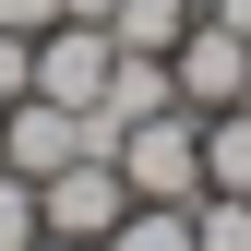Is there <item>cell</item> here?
Listing matches in <instances>:
<instances>
[{
	"instance_id": "4fadbf2b",
	"label": "cell",
	"mask_w": 251,
	"mask_h": 251,
	"mask_svg": "<svg viewBox=\"0 0 251 251\" xmlns=\"http://www.w3.org/2000/svg\"><path fill=\"white\" fill-rule=\"evenodd\" d=\"M36 251H96V239H36Z\"/></svg>"
},
{
	"instance_id": "9c48e42d",
	"label": "cell",
	"mask_w": 251,
	"mask_h": 251,
	"mask_svg": "<svg viewBox=\"0 0 251 251\" xmlns=\"http://www.w3.org/2000/svg\"><path fill=\"white\" fill-rule=\"evenodd\" d=\"M192 251H251V192H203L192 203Z\"/></svg>"
},
{
	"instance_id": "5bb4252c",
	"label": "cell",
	"mask_w": 251,
	"mask_h": 251,
	"mask_svg": "<svg viewBox=\"0 0 251 251\" xmlns=\"http://www.w3.org/2000/svg\"><path fill=\"white\" fill-rule=\"evenodd\" d=\"M239 108H251V84H239Z\"/></svg>"
},
{
	"instance_id": "3957f363",
	"label": "cell",
	"mask_w": 251,
	"mask_h": 251,
	"mask_svg": "<svg viewBox=\"0 0 251 251\" xmlns=\"http://www.w3.org/2000/svg\"><path fill=\"white\" fill-rule=\"evenodd\" d=\"M108 60H120V36H108V24H72V12H60L48 36H36V84H24V96L96 108V96H108Z\"/></svg>"
},
{
	"instance_id": "ba28073f",
	"label": "cell",
	"mask_w": 251,
	"mask_h": 251,
	"mask_svg": "<svg viewBox=\"0 0 251 251\" xmlns=\"http://www.w3.org/2000/svg\"><path fill=\"white\" fill-rule=\"evenodd\" d=\"M96 251H192V203H132Z\"/></svg>"
},
{
	"instance_id": "8fae6325",
	"label": "cell",
	"mask_w": 251,
	"mask_h": 251,
	"mask_svg": "<svg viewBox=\"0 0 251 251\" xmlns=\"http://www.w3.org/2000/svg\"><path fill=\"white\" fill-rule=\"evenodd\" d=\"M0 24H12V36H48V24H60V0H0Z\"/></svg>"
},
{
	"instance_id": "6da1fadb",
	"label": "cell",
	"mask_w": 251,
	"mask_h": 251,
	"mask_svg": "<svg viewBox=\"0 0 251 251\" xmlns=\"http://www.w3.org/2000/svg\"><path fill=\"white\" fill-rule=\"evenodd\" d=\"M120 179L132 203H203V108H155V120H120Z\"/></svg>"
},
{
	"instance_id": "7c38bea8",
	"label": "cell",
	"mask_w": 251,
	"mask_h": 251,
	"mask_svg": "<svg viewBox=\"0 0 251 251\" xmlns=\"http://www.w3.org/2000/svg\"><path fill=\"white\" fill-rule=\"evenodd\" d=\"M203 24H227V36H251V0H203Z\"/></svg>"
},
{
	"instance_id": "30bf717a",
	"label": "cell",
	"mask_w": 251,
	"mask_h": 251,
	"mask_svg": "<svg viewBox=\"0 0 251 251\" xmlns=\"http://www.w3.org/2000/svg\"><path fill=\"white\" fill-rule=\"evenodd\" d=\"M48 227H36V179H12L0 168V251H36Z\"/></svg>"
},
{
	"instance_id": "52a82bcc",
	"label": "cell",
	"mask_w": 251,
	"mask_h": 251,
	"mask_svg": "<svg viewBox=\"0 0 251 251\" xmlns=\"http://www.w3.org/2000/svg\"><path fill=\"white\" fill-rule=\"evenodd\" d=\"M192 12H203V0H120V12H108V36H120V48H155V60H168L179 36H192Z\"/></svg>"
},
{
	"instance_id": "8992f818",
	"label": "cell",
	"mask_w": 251,
	"mask_h": 251,
	"mask_svg": "<svg viewBox=\"0 0 251 251\" xmlns=\"http://www.w3.org/2000/svg\"><path fill=\"white\" fill-rule=\"evenodd\" d=\"M203 192H251V108H203Z\"/></svg>"
},
{
	"instance_id": "277c9868",
	"label": "cell",
	"mask_w": 251,
	"mask_h": 251,
	"mask_svg": "<svg viewBox=\"0 0 251 251\" xmlns=\"http://www.w3.org/2000/svg\"><path fill=\"white\" fill-rule=\"evenodd\" d=\"M168 84H179V108H239V84H251V36H227V24L192 12V36L168 48Z\"/></svg>"
},
{
	"instance_id": "9a60e30c",
	"label": "cell",
	"mask_w": 251,
	"mask_h": 251,
	"mask_svg": "<svg viewBox=\"0 0 251 251\" xmlns=\"http://www.w3.org/2000/svg\"><path fill=\"white\" fill-rule=\"evenodd\" d=\"M0 108H12V96H0Z\"/></svg>"
},
{
	"instance_id": "7a4b0ae2",
	"label": "cell",
	"mask_w": 251,
	"mask_h": 251,
	"mask_svg": "<svg viewBox=\"0 0 251 251\" xmlns=\"http://www.w3.org/2000/svg\"><path fill=\"white\" fill-rule=\"evenodd\" d=\"M120 215H132L120 155H72V168H48V179H36V227H48V239H108Z\"/></svg>"
},
{
	"instance_id": "5b68a950",
	"label": "cell",
	"mask_w": 251,
	"mask_h": 251,
	"mask_svg": "<svg viewBox=\"0 0 251 251\" xmlns=\"http://www.w3.org/2000/svg\"><path fill=\"white\" fill-rule=\"evenodd\" d=\"M155 108H179L168 60H155V48H120V60H108V96H96V120H155Z\"/></svg>"
}]
</instances>
